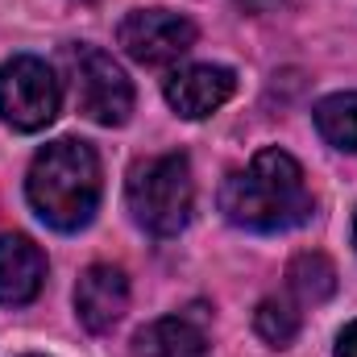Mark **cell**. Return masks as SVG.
I'll return each mask as SVG.
<instances>
[{
    "mask_svg": "<svg viewBox=\"0 0 357 357\" xmlns=\"http://www.w3.org/2000/svg\"><path fill=\"white\" fill-rule=\"evenodd\" d=\"M220 212L250 233H282L303 225L312 216L303 167L278 146L258 150L245 171H233L220 183Z\"/></svg>",
    "mask_w": 357,
    "mask_h": 357,
    "instance_id": "6da1fadb",
    "label": "cell"
},
{
    "mask_svg": "<svg viewBox=\"0 0 357 357\" xmlns=\"http://www.w3.org/2000/svg\"><path fill=\"white\" fill-rule=\"evenodd\" d=\"M100 191H104L100 154L79 137H59L46 150H38L25 178L33 212L59 233H75L88 225L100 208Z\"/></svg>",
    "mask_w": 357,
    "mask_h": 357,
    "instance_id": "7a4b0ae2",
    "label": "cell"
},
{
    "mask_svg": "<svg viewBox=\"0 0 357 357\" xmlns=\"http://www.w3.org/2000/svg\"><path fill=\"white\" fill-rule=\"evenodd\" d=\"M125 199L133 220L154 233V237H175L187 229L191 208H195V183H191V162L183 154H158L146 158L129 171Z\"/></svg>",
    "mask_w": 357,
    "mask_h": 357,
    "instance_id": "3957f363",
    "label": "cell"
},
{
    "mask_svg": "<svg viewBox=\"0 0 357 357\" xmlns=\"http://www.w3.org/2000/svg\"><path fill=\"white\" fill-rule=\"evenodd\" d=\"M63 108V88L59 75L33 59L17 54L0 67V121L17 133H38L46 129Z\"/></svg>",
    "mask_w": 357,
    "mask_h": 357,
    "instance_id": "277c9868",
    "label": "cell"
},
{
    "mask_svg": "<svg viewBox=\"0 0 357 357\" xmlns=\"http://www.w3.org/2000/svg\"><path fill=\"white\" fill-rule=\"evenodd\" d=\"M71 63V84L79 112L96 125H125L133 112V84L129 75L112 63V54H104L100 46H71L67 54Z\"/></svg>",
    "mask_w": 357,
    "mask_h": 357,
    "instance_id": "5b68a950",
    "label": "cell"
},
{
    "mask_svg": "<svg viewBox=\"0 0 357 357\" xmlns=\"http://www.w3.org/2000/svg\"><path fill=\"white\" fill-rule=\"evenodd\" d=\"M116 42L129 59H137L146 67H167L195 46V25L171 8H137L121 21Z\"/></svg>",
    "mask_w": 357,
    "mask_h": 357,
    "instance_id": "8992f818",
    "label": "cell"
},
{
    "mask_svg": "<svg viewBox=\"0 0 357 357\" xmlns=\"http://www.w3.org/2000/svg\"><path fill=\"white\" fill-rule=\"evenodd\" d=\"M125 307H129V278H125V270L96 262V266H88L79 274V282H75V316H79V324L88 333H96V337L112 333L121 324Z\"/></svg>",
    "mask_w": 357,
    "mask_h": 357,
    "instance_id": "52a82bcc",
    "label": "cell"
},
{
    "mask_svg": "<svg viewBox=\"0 0 357 357\" xmlns=\"http://www.w3.org/2000/svg\"><path fill=\"white\" fill-rule=\"evenodd\" d=\"M237 91V75L229 67H212V63H195L183 67L167 79V104L175 108L183 121H204L212 116L229 96Z\"/></svg>",
    "mask_w": 357,
    "mask_h": 357,
    "instance_id": "ba28073f",
    "label": "cell"
},
{
    "mask_svg": "<svg viewBox=\"0 0 357 357\" xmlns=\"http://www.w3.org/2000/svg\"><path fill=\"white\" fill-rule=\"evenodd\" d=\"M46 282V254L25 233H0V303L25 307Z\"/></svg>",
    "mask_w": 357,
    "mask_h": 357,
    "instance_id": "9c48e42d",
    "label": "cell"
},
{
    "mask_svg": "<svg viewBox=\"0 0 357 357\" xmlns=\"http://www.w3.org/2000/svg\"><path fill=\"white\" fill-rule=\"evenodd\" d=\"M133 349L137 357H208V337L187 316H162L137 333Z\"/></svg>",
    "mask_w": 357,
    "mask_h": 357,
    "instance_id": "30bf717a",
    "label": "cell"
},
{
    "mask_svg": "<svg viewBox=\"0 0 357 357\" xmlns=\"http://www.w3.org/2000/svg\"><path fill=\"white\" fill-rule=\"evenodd\" d=\"M316 129L328 146L357 154V91H337L316 104Z\"/></svg>",
    "mask_w": 357,
    "mask_h": 357,
    "instance_id": "8fae6325",
    "label": "cell"
},
{
    "mask_svg": "<svg viewBox=\"0 0 357 357\" xmlns=\"http://www.w3.org/2000/svg\"><path fill=\"white\" fill-rule=\"evenodd\" d=\"M287 287L295 291L299 303H324L337 291V266L324 254H316V250L312 254H299L287 266Z\"/></svg>",
    "mask_w": 357,
    "mask_h": 357,
    "instance_id": "7c38bea8",
    "label": "cell"
},
{
    "mask_svg": "<svg viewBox=\"0 0 357 357\" xmlns=\"http://www.w3.org/2000/svg\"><path fill=\"white\" fill-rule=\"evenodd\" d=\"M254 328H258V337L270 349H287L295 341V333H299V312L287 299H262L258 312H254Z\"/></svg>",
    "mask_w": 357,
    "mask_h": 357,
    "instance_id": "4fadbf2b",
    "label": "cell"
},
{
    "mask_svg": "<svg viewBox=\"0 0 357 357\" xmlns=\"http://www.w3.org/2000/svg\"><path fill=\"white\" fill-rule=\"evenodd\" d=\"M337 357H357V320L337 337Z\"/></svg>",
    "mask_w": 357,
    "mask_h": 357,
    "instance_id": "5bb4252c",
    "label": "cell"
},
{
    "mask_svg": "<svg viewBox=\"0 0 357 357\" xmlns=\"http://www.w3.org/2000/svg\"><path fill=\"white\" fill-rule=\"evenodd\" d=\"M354 245H357V216H354Z\"/></svg>",
    "mask_w": 357,
    "mask_h": 357,
    "instance_id": "9a60e30c",
    "label": "cell"
},
{
    "mask_svg": "<svg viewBox=\"0 0 357 357\" xmlns=\"http://www.w3.org/2000/svg\"><path fill=\"white\" fill-rule=\"evenodd\" d=\"M29 357H38V354H29Z\"/></svg>",
    "mask_w": 357,
    "mask_h": 357,
    "instance_id": "2e32d148",
    "label": "cell"
}]
</instances>
